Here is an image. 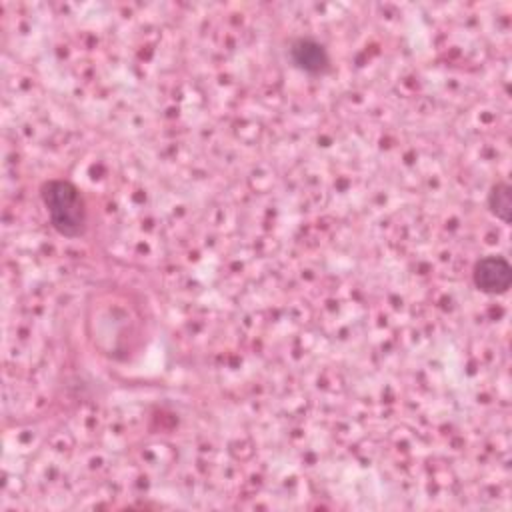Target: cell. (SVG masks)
<instances>
[{
  "instance_id": "cell-1",
  "label": "cell",
  "mask_w": 512,
  "mask_h": 512,
  "mask_svg": "<svg viewBox=\"0 0 512 512\" xmlns=\"http://www.w3.org/2000/svg\"><path fill=\"white\" fill-rule=\"evenodd\" d=\"M40 198L46 208L50 226L66 238L86 234L88 208L82 190L64 178H50L40 186Z\"/></svg>"
},
{
  "instance_id": "cell-2",
  "label": "cell",
  "mask_w": 512,
  "mask_h": 512,
  "mask_svg": "<svg viewBox=\"0 0 512 512\" xmlns=\"http://www.w3.org/2000/svg\"><path fill=\"white\" fill-rule=\"evenodd\" d=\"M472 282L484 294H506L512 284V266L500 254L482 256L472 268Z\"/></svg>"
},
{
  "instance_id": "cell-3",
  "label": "cell",
  "mask_w": 512,
  "mask_h": 512,
  "mask_svg": "<svg viewBox=\"0 0 512 512\" xmlns=\"http://www.w3.org/2000/svg\"><path fill=\"white\" fill-rule=\"evenodd\" d=\"M288 56L292 64L306 74H324L330 68V54L322 42L310 36H300L290 42Z\"/></svg>"
},
{
  "instance_id": "cell-4",
  "label": "cell",
  "mask_w": 512,
  "mask_h": 512,
  "mask_svg": "<svg viewBox=\"0 0 512 512\" xmlns=\"http://www.w3.org/2000/svg\"><path fill=\"white\" fill-rule=\"evenodd\" d=\"M488 210L502 222H510L512 220V186L504 180L492 184L488 198H486Z\"/></svg>"
}]
</instances>
